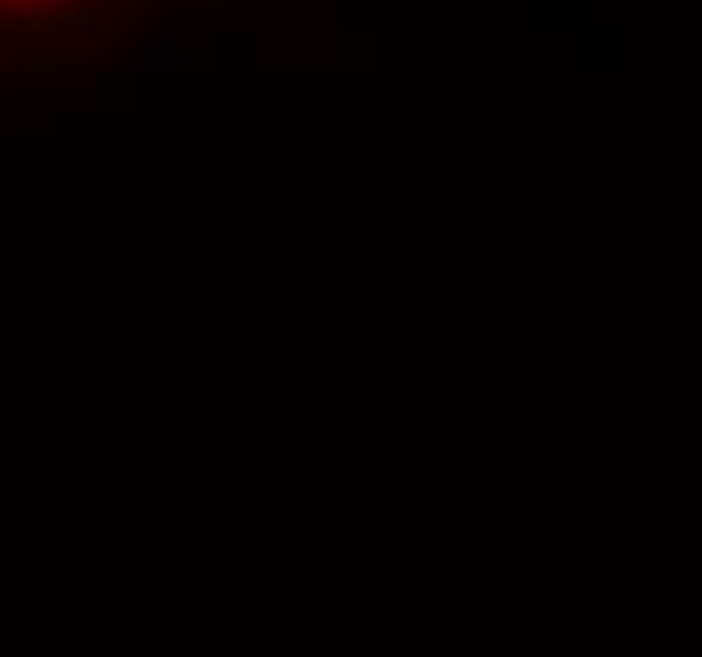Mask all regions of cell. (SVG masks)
<instances>
[{
  "label": "cell",
  "instance_id": "1",
  "mask_svg": "<svg viewBox=\"0 0 702 657\" xmlns=\"http://www.w3.org/2000/svg\"><path fill=\"white\" fill-rule=\"evenodd\" d=\"M107 36V21L97 11H61V16H46V26L36 36H21L16 51L26 61L36 57H51V51H67V46H81V41H101Z\"/></svg>",
  "mask_w": 702,
  "mask_h": 657
},
{
  "label": "cell",
  "instance_id": "2",
  "mask_svg": "<svg viewBox=\"0 0 702 657\" xmlns=\"http://www.w3.org/2000/svg\"><path fill=\"white\" fill-rule=\"evenodd\" d=\"M0 91H77V97H91L97 91V77L91 71H0Z\"/></svg>",
  "mask_w": 702,
  "mask_h": 657
},
{
  "label": "cell",
  "instance_id": "3",
  "mask_svg": "<svg viewBox=\"0 0 702 657\" xmlns=\"http://www.w3.org/2000/svg\"><path fill=\"white\" fill-rule=\"evenodd\" d=\"M137 71H182V46H177V36H172V31L157 36V41L142 51Z\"/></svg>",
  "mask_w": 702,
  "mask_h": 657
},
{
  "label": "cell",
  "instance_id": "5",
  "mask_svg": "<svg viewBox=\"0 0 702 657\" xmlns=\"http://www.w3.org/2000/svg\"><path fill=\"white\" fill-rule=\"evenodd\" d=\"M177 11H192V16H212L218 11V0H172Z\"/></svg>",
  "mask_w": 702,
  "mask_h": 657
},
{
  "label": "cell",
  "instance_id": "4",
  "mask_svg": "<svg viewBox=\"0 0 702 657\" xmlns=\"http://www.w3.org/2000/svg\"><path fill=\"white\" fill-rule=\"evenodd\" d=\"M0 127H56L51 112H0Z\"/></svg>",
  "mask_w": 702,
  "mask_h": 657
}]
</instances>
